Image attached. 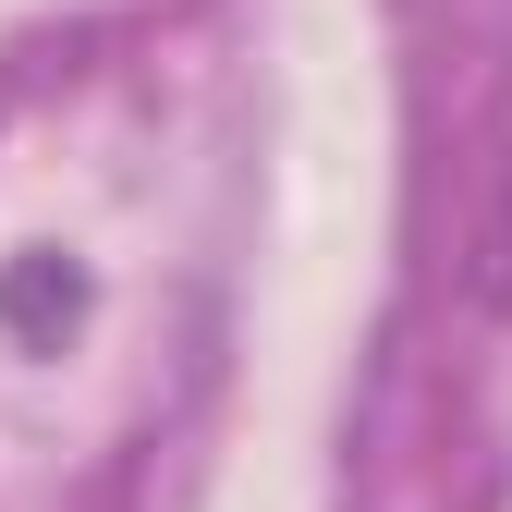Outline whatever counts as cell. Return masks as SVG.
I'll use <instances>...</instances> for the list:
<instances>
[{
	"instance_id": "1",
	"label": "cell",
	"mask_w": 512,
	"mask_h": 512,
	"mask_svg": "<svg viewBox=\"0 0 512 512\" xmlns=\"http://www.w3.org/2000/svg\"><path fill=\"white\" fill-rule=\"evenodd\" d=\"M476 256H488V269H476V293H488V305H512V171H500V196H488V232H476Z\"/></svg>"
}]
</instances>
